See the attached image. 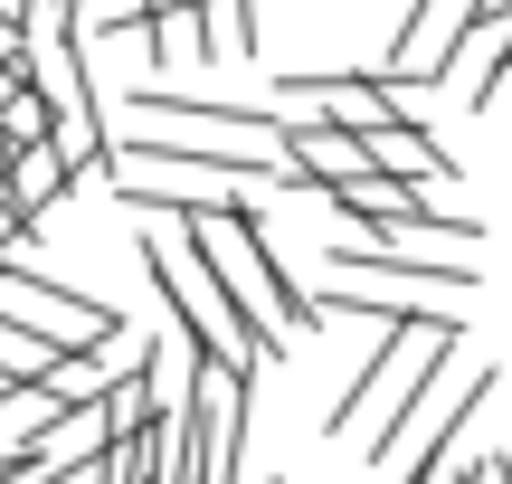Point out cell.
Masks as SVG:
<instances>
[{
	"instance_id": "obj_1",
	"label": "cell",
	"mask_w": 512,
	"mask_h": 484,
	"mask_svg": "<svg viewBox=\"0 0 512 484\" xmlns=\"http://www.w3.org/2000/svg\"><path fill=\"white\" fill-rule=\"evenodd\" d=\"M143 276H152V295L171 304V323H181V333L200 342V352L238 361V371H266V361H285V342H275L266 323H256L247 304L228 295V285H219V266H209L190 238L171 247L162 228H152V238H143Z\"/></svg>"
},
{
	"instance_id": "obj_2",
	"label": "cell",
	"mask_w": 512,
	"mask_h": 484,
	"mask_svg": "<svg viewBox=\"0 0 512 484\" xmlns=\"http://www.w3.org/2000/svg\"><path fill=\"white\" fill-rule=\"evenodd\" d=\"M275 143H285V162H294V190H313V200L370 171L361 133H351L342 114H313V105H304V114H285V133H275Z\"/></svg>"
},
{
	"instance_id": "obj_3",
	"label": "cell",
	"mask_w": 512,
	"mask_h": 484,
	"mask_svg": "<svg viewBox=\"0 0 512 484\" xmlns=\"http://www.w3.org/2000/svg\"><path fill=\"white\" fill-rule=\"evenodd\" d=\"M361 152H370V171H399V181H418V190H456V152L408 105H389L380 124H361Z\"/></svg>"
},
{
	"instance_id": "obj_4",
	"label": "cell",
	"mask_w": 512,
	"mask_h": 484,
	"mask_svg": "<svg viewBox=\"0 0 512 484\" xmlns=\"http://www.w3.org/2000/svg\"><path fill=\"white\" fill-rule=\"evenodd\" d=\"M0 190H10V209L38 228V219L76 190V162L57 152V133H38V143H19V162H10V181H0Z\"/></svg>"
},
{
	"instance_id": "obj_5",
	"label": "cell",
	"mask_w": 512,
	"mask_h": 484,
	"mask_svg": "<svg viewBox=\"0 0 512 484\" xmlns=\"http://www.w3.org/2000/svg\"><path fill=\"white\" fill-rule=\"evenodd\" d=\"M133 38L152 48V67H209V10L200 0H190V10H152Z\"/></svg>"
},
{
	"instance_id": "obj_6",
	"label": "cell",
	"mask_w": 512,
	"mask_h": 484,
	"mask_svg": "<svg viewBox=\"0 0 512 484\" xmlns=\"http://www.w3.org/2000/svg\"><path fill=\"white\" fill-rule=\"evenodd\" d=\"M200 10H209V57H247V48H256L247 0H200Z\"/></svg>"
},
{
	"instance_id": "obj_7",
	"label": "cell",
	"mask_w": 512,
	"mask_h": 484,
	"mask_svg": "<svg viewBox=\"0 0 512 484\" xmlns=\"http://www.w3.org/2000/svg\"><path fill=\"white\" fill-rule=\"evenodd\" d=\"M484 10H494V19H512V0H484Z\"/></svg>"
},
{
	"instance_id": "obj_8",
	"label": "cell",
	"mask_w": 512,
	"mask_h": 484,
	"mask_svg": "<svg viewBox=\"0 0 512 484\" xmlns=\"http://www.w3.org/2000/svg\"><path fill=\"white\" fill-rule=\"evenodd\" d=\"M48 10H67V0H48Z\"/></svg>"
},
{
	"instance_id": "obj_9",
	"label": "cell",
	"mask_w": 512,
	"mask_h": 484,
	"mask_svg": "<svg viewBox=\"0 0 512 484\" xmlns=\"http://www.w3.org/2000/svg\"><path fill=\"white\" fill-rule=\"evenodd\" d=\"M266 484H285V475H266Z\"/></svg>"
}]
</instances>
